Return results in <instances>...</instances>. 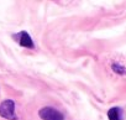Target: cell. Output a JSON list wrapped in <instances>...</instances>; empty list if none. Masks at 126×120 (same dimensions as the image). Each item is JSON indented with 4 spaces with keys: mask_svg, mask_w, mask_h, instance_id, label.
Wrapping results in <instances>:
<instances>
[{
    "mask_svg": "<svg viewBox=\"0 0 126 120\" xmlns=\"http://www.w3.org/2000/svg\"><path fill=\"white\" fill-rule=\"evenodd\" d=\"M111 68H112V71H114L116 74L122 76V74L126 73V68H125L124 66H121L120 63H112V65H111Z\"/></svg>",
    "mask_w": 126,
    "mask_h": 120,
    "instance_id": "5b68a950",
    "label": "cell"
},
{
    "mask_svg": "<svg viewBox=\"0 0 126 120\" xmlns=\"http://www.w3.org/2000/svg\"><path fill=\"white\" fill-rule=\"evenodd\" d=\"M15 38L19 41L20 46H22V47H26V48H33L35 47V43H33L31 36L26 31L19 32L17 35H15Z\"/></svg>",
    "mask_w": 126,
    "mask_h": 120,
    "instance_id": "3957f363",
    "label": "cell"
},
{
    "mask_svg": "<svg viewBox=\"0 0 126 120\" xmlns=\"http://www.w3.org/2000/svg\"><path fill=\"white\" fill-rule=\"evenodd\" d=\"M38 115L42 120H64V115L59 110L51 108V106H45L40 109Z\"/></svg>",
    "mask_w": 126,
    "mask_h": 120,
    "instance_id": "7a4b0ae2",
    "label": "cell"
},
{
    "mask_svg": "<svg viewBox=\"0 0 126 120\" xmlns=\"http://www.w3.org/2000/svg\"><path fill=\"white\" fill-rule=\"evenodd\" d=\"M108 119L109 120H122V110H121V108L114 106V108L109 109Z\"/></svg>",
    "mask_w": 126,
    "mask_h": 120,
    "instance_id": "277c9868",
    "label": "cell"
},
{
    "mask_svg": "<svg viewBox=\"0 0 126 120\" xmlns=\"http://www.w3.org/2000/svg\"><path fill=\"white\" fill-rule=\"evenodd\" d=\"M0 116L9 120H16L17 116L15 115V102L11 99H6L0 104Z\"/></svg>",
    "mask_w": 126,
    "mask_h": 120,
    "instance_id": "6da1fadb",
    "label": "cell"
}]
</instances>
